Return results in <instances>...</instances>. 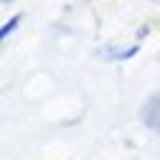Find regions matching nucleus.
Returning a JSON list of instances; mask_svg holds the SVG:
<instances>
[{
  "label": "nucleus",
  "instance_id": "obj_1",
  "mask_svg": "<svg viewBox=\"0 0 160 160\" xmlns=\"http://www.w3.org/2000/svg\"><path fill=\"white\" fill-rule=\"evenodd\" d=\"M143 120H146L154 132H160V94L149 100V106L143 109Z\"/></svg>",
  "mask_w": 160,
  "mask_h": 160
}]
</instances>
